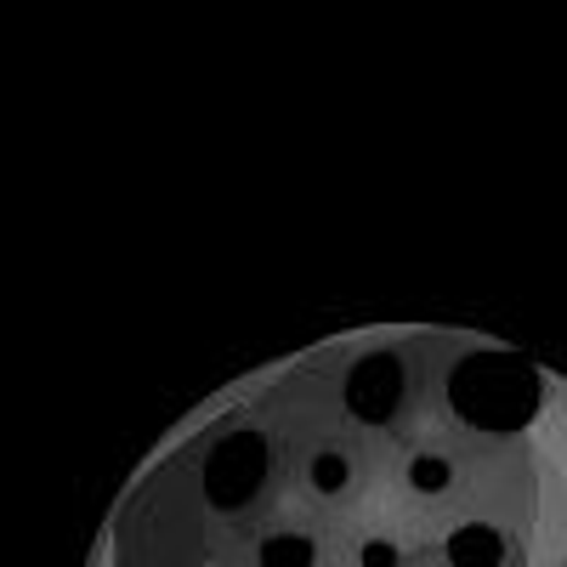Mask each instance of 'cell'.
Segmentation results:
<instances>
[{
  "label": "cell",
  "mask_w": 567,
  "mask_h": 567,
  "mask_svg": "<svg viewBox=\"0 0 567 567\" xmlns=\"http://www.w3.org/2000/svg\"><path fill=\"white\" fill-rule=\"evenodd\" d=\"M245 561H250V567H318V561H323V545H318V534L301 528V523H272V528L250 534Z\"/></svg>",
  "instance_id": "cell-1"
}]
</instances>
